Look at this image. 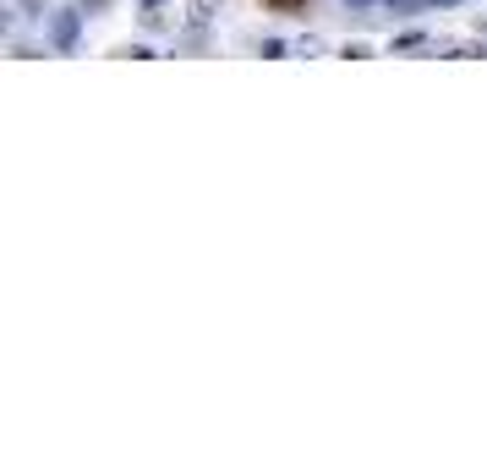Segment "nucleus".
<instances>
[{"label":"nucleus","instance_id":"f257e3e1","mask_svg":"<svg viewBox=\"0 0 487 471\" xmlns=\"http://www.w3.org/2000/svg\"><path fill=\"white\" fill-rule=\"evenodd\" d=\"M55 44H60V50L77 44V12H60V17H55Z\"/></svg>","mask_w":487,"mask_h":471},{"label":"nucleus","instance_id":"f03ea898","mask_svg":"<svg viewBox=\"0 0 487 471\" xmlns=\"http://www.w3.org/2000/svg\"><path fill=\"white\" fill-rule=\"evenodd\" d=\"M186 17H192V28H208V23H214V6H220V0H186Z\"/></svg>","mask_w":487,"mask_h":471},{"label":"nucleus","instance_id":"7ed1b4c3","mask_svg":"<svg viewBox=\"0 0 487 471\" xmlns=\"http://www.w3.org/2000/svg\"><path fill=\"white\" fill-rule=\"evenodd\" d=\"M137 6H143V23H149V28L165 17V0H137Z\"/></svg>","mask_w":487,"mask_h":471},{"label":"nucleus","instance_id":"20e7f679","mask_svg":"<svg viewBox=\"0 0 487 471\" xmlns=\"http://www.w3.org/2000/svg\"><path fill=\"white\" fill-rule=\"evenodd\" d=\"M345 6H373V0H345Z\"/></svg>","mask_w":487,"mask_h":471},{"label":"nucleus","instance_id":"39448f33","mask_svg":"<svg viewBox=\"0 0 487 471\" xmlns=\"http://www.w3.org/2000/svg\"><path fill=\"white\" fill-rule=\"evenodd\" d=\"M389 6H416V0H389Z\"/></svg>","mask_w":487,"mask_h":471},{"label":"nucleus","instance_id":"423d86ee","mask_svg":"<svg viewBox=\"0 0 487 471\" xmlns=\"http://www.w3.org/2000/svg\"><path fill=\"white\" fill-rule=\"evenodd\" d=\"M433 6H460V0H433Z\"/></svg>","mask_w":487,"mask_h":471}]
</instances>
